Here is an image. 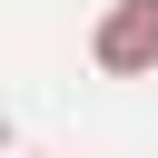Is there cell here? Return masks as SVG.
<instances>
[{"label":"cell","instance_id":"1","mask_svg":"<svg viewBox=\"0 0 158 158\" xmlns=\"http://www.w3.org/2000/svg\"><path fill=\"white\" fill-rule=\"evenodd\" d=\"M89 59L109 79H148L158 69V0H109L99 30H89Z\"/></svg>","mask_w":158,"mask_h":158}]
</instances>
